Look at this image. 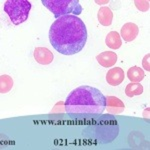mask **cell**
Wrapping results in <instances>:
<instances>
[{"label": "cell", "mask_w": 150, "mask_h": 150, "mask_svg": "<svg viewBox=\"0 0 150 150\" xmlns=\"http://www.w3.org/2000/svg\"><path fill=\"white\" fill-rule=\"evenodd\" d=\"M49 40L53 48L61 54H76L86 44V26L75 15L61 16L52 23L49 29Z\"/></svg>", "instance_id": "cell-1"}, {"label": "cell", "mask_w": 150, "mask_h": 150, "mask_svg": "<svg viewBox=\"0 0 150 150\" xmlns=\"http://www.w3.org/2000/svg\"><path fill=\"white\" fill-rule=\"evenodd\" d=\"M65 111L68 114L80 117L100 115L106 108V97L97 88L79 86L69 93L64 102Z\"/></svg>", "instance_id": "cell-2"}, {"label": "cell", "mask_w": 150, "mask_h": 150, "mask_svg": "<svg viewBox=\"0 0 150 150\" xmlns=\"http://www.w3.org/2000/svg\"><path fill=\"white\" fill-rule=\"evenodd\" d=\"M43 4L58 19L65 15H79L82 12V7L78 0H42Z\"/></svg>", "instance_id": "cell-3"}, {"label": "cell", "mask_w": 150, "mask_h": 150, "mask_svg": "<svg viewBox=\"0 0 150 150\" xmlns=\"http://www.w3.org/2000/svg\"><path fill=\"white\" fill-rule=\"evenodd\" d=\"M31 3L28 0H7L4 4V11L14 25L25 22L28 19Z\"/></svg>", "instance_id": "cell-4"}, {"label": "cell", "mask_w": 150, "mask_h": 150, "mask_svg": "<svg viewBox=\"0 0 150 150\" xmlns=\"http://www.w3.org/2000/svg\"><path fill=\"white\" fill-rule=\"evenodd\" d=\"M106 108L109 114L119 115L124 111L125 105L119 98L115 96H107L106 97Z\"/></svg>", "instance_id": "cell-5"}, {"label": "cell", "mask_w": 150, "mask_h": 150, "mask_svg": "<svg viewBox=\"0 0 150 150\" xmlns=\"http://www.w3.org/2000/svg\"><path fill=\"white\" fill-rule=\"evenodd\" d=\"M124 71L120 67H113L106 74V81L111 86H117L124 80Z\"/></svg>", "instance_id": "cell-6"}, {"label": "cell", "mask_w": 150, "mask_h": 150, "mask_svg": "<svg viewBox=\"0 0 150 150\" xmlns=\"http://www.w3.org/2000/svg\"><path fill=\"white\" fill-rule=\"evenodd\" d=\"M34 58L41 65H48L53 61V53L46 47H36L34 49Z\"/></svg>", "instance_id": "cell-7"}, {"label": "cell", "mask_w": 150, "mask_h": 150, "mask_svg": "<svg viewBox=\"0 0 150 150\" xmlns=\"http://www.w3.org/2000/svg\"><path fill=\"white\" fill-rule=\"evenodd\" d=\"M138 33H139V28L136 24L132 22H127L121 28L120 36L126 42H131L132 40H134L137 37Z\"/></svg>", "instance_id": "cell-8"}, {"label": "cell", "mask_w": 150, "mask_h": 150, "mask_svg": "<svg viewBox=\"0 0 150 150\" xmlns=\"http://www.w3.org/2000/svg\"><path fill=\"white\" fill-rule=\"evenodd\" d=\"M96 59L102 67H112L117 61V55L113 51H105L97 55Z\"/></svg>", "instance_id": "cell-9"}, {"label": "cell", "mask_w": 150, "mask_h": 150, "mask_svg": "<svg viewBox=\"0 0 150 150\" xmlns=\"http://www.w3.org/2000/svg\"><path fill=\"white\" fill-rule=\"evenodd\" d=\"M97 18H98L99 23H100L101 25L109 26L111 25L112 20H113V13H112V11L110 10V8H108V7H106V6L101 7L97 13Z\"/></svg>", "instance_id": "cell-10"}, {"label": "cell", "mask_w": 150, "mask_h": 150, "mask_svg": "<svg viewBox=\"0 0 150 150\" xmlns=\"http://www.w3.org/2000/svg\"><path fill=\"white\" fill-rule=\"evenodd\" d=\"M105 43L108 47L111 49H119L122 45V41H121V36L118 32L116 31H111L107 34L105 39Z\"/></svg>", "instance_id": "cell-11"}, {"label": "cell", "mask_w": 150, "mask_h": 150, "mask_svg": "<svg viewBox=\"0 0 150 150\" xmlns=\"http://www.w3.org/2000/svg\"><path fill=\"white\" fill-rule=\"evenodd\" d=\"M144 76H145L144 71L140 67L137 66H133L131 68L128 69L127 71L128 79L131 82H133V83H139L140 81L143 80Z\"/></svg>", "instance_id": "cell-12"}, {"label": "cell", "mask_w": 150, "mask_h": 150, "mask_svg": "<svg viewBox=\"0 0 150 150\" xmlns=\"http://www.w3.org/2000/svg\"><path fill=\"white\" fill-rule=\"evenodd\" d=\"M0 84H1L0 93L1 94L7 93V92H9L12 87H13V79H12L9 75L3 74L0 77Z\"/></svg>", "instance_id": "cell-13"}, {"label": "cell", "mask_w": 150, "mask_h": 150, "mask_svg": "<svg viewBox=\"0 0 150 150\" xmlns=\"http://www.w3.org/2000/svg\"><path fill=\"white\" fill-rule=\"evenodd\" d=\"M143 93V86L140 83H129L125 88V94L128 97H133L135 95H140Z\"/></svg>", "instance_id": "cell-14"}, {"label": "cell", "mask_w": 150, "mask_h": 150, "mask_svg": "<svg viewBox=\"0 0 150 150\" xmlns=\"http://www.w3.org/2000/svg\"><path fill=\"white\" fill-rule=\"evenodd\" d=\"M134 3L140 11L146 12L149 10L150 2L148 0H136V1H134Z\"/></svg>", "instance_id": "cell-15"}, {"label": "cell", "mask_w": 150, "mask_h": 150, "mask_svg": "<svg viewBox=\"0 0 150 150\" xmlns=\"http://www.w3.org/2000/svg\"><path fill=\"white\" fill-rule=\"evenodd\" d=\"M149 58H150V54L148 53L147 55H145L143 61H142V64H143V67L145 70L147 71H150V65H149Z\"/></svg>", "instance_id": "cell-16"}]
</instances>
